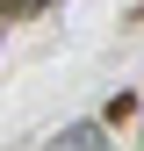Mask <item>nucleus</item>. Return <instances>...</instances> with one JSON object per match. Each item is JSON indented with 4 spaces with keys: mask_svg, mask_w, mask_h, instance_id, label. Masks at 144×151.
<instances>
[{
    "mask_svg": "<svg viewBox=\"0 0 144 151\" xmlns=\"http://www.w3.org/2000/svg\"><path fill=\"white\" fill-rule=\"evenodd\" d=\"M29 7H43V0H29Z\"/></svg>",
    "mask_w": 144,
    "mask_h": 151,
    "instance_id": "obj_1",
    "label": "nucleus"
}]
</instances>
